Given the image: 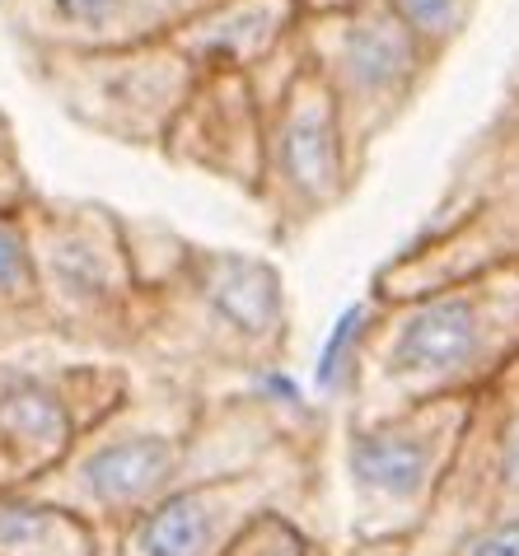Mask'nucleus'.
Segmentation results:
<instances>
[{
  "label": "nucleus",
  "mask_w": 519,
  "mask_h": 556,
  "mask_svg": "<svg viewBox=\"0 0 519 556\" xmlns=\"http://www.w3.org/2000/svg\"><path fill=\"white\" fill-rule=\"evenodd\" d=\"M28 71L75 127L155 150L197 85V66L174 38L113 52H28Z\"/></svg>",
  "instance_id": "1"
},
{
  "label": "nucleus",
  "mask_w": 519,
  "mask_h": 556,
  "mask_svg": "<svg viewBox=\"0 0 519 556\" xmlns=\"http://www.w3.org/2000/svg\"><path fill=\"white\" fill-rule=\"evenodd\" d=\"M28 239L38 257L42 304L61 308L71 323L117 318L131 300V253L122 225L103 206H24Z\"/></svg>",
  "instance_id": "2"
},
{
  "label": "nucleus",
  "mask_w": 519,
  "mask_h": 556,
  "mask_svg": "<svg viewBox=\"0 0 519 556\" xmlns=\"http://www.w3.org/2000/svg\"><path fill=\"white\" fill-rule=\"evenodd\" d=\"M216 0H0L28 52H113L164 42Z\"/></svg>",
  "instance_id": "3"
},
{
  "label": "nucleus",
  "mask_w": 519,
  "mask_h": 556,
  "mask_svg": "<svg viewBox=\"0 0 519 556\" xmlns=\"http://www.w3.org/2000/svg\"><path fill=\"white\" fill-rule=\"evenodd\" d=\"M71 375H0V482H28L56 468L85 430L80 403H71Z\"/></svg>",
  "instance_id": "4"
},
{
  "label": "nucleus",
  "mask_w": 519,
  "mask_h": 556,
  "mask_svg": "<svg viewBox=\"0 0 519 556\" xmlns=\"http://www.w3.org/2000/svg\"><path fill=\"white\" fill-rule=\"evenodd\" d=\"M178 458L182 450L169 430H127L80 458V491L113 515H145L169 496Z\"/></svg>",
  "instance_id": "5"
},
{
  "label": "nucleus",
  "mask_w": 519,
  "mask_h": 556,
  "mask_svg": "<svg viewBox=\"0 0 519 556\" xmlns=\"http://www.w3.org/2000/svg\"><path fill=\"white\" fill-rule=\"evenodd\" d=\"M281 34V0H216L174 42L197 71H249Z\"/></svg>",
  "instance_id": "6"
},
{
  "label": "nucleus",
  "mask_w": 519,
  "mask_h": 556,
  "mask_svg": "<svg viewBox=\"0 0 519 556\" xmlns=\"http://www.w3.org/2000/svg\"><path fill=\"white\" fill-rule=\"evenodd\" d=\"M271 154H277V174L300 197H309V202H318V197H328L338 188L342 131H338V113H332L328 94H318V89H295V103L281 113Z\"/></svg>",
  "instance_id": "7"
},
{
  "label": "nucleus",
  "mask_w": 519,
  "mask_h": 556,
  "mask_svg": "<svg viewBox=\"0 0 519 556\" xmlns=\"http://www.w3.org/2000/svg\"><path fill=\"white\" fill-rule=\"evenodd\" d=\"M211 314L243 337H267L281 323V281L267 262L239 253H192L182 257Z\"/></svg>",
  "instance_id": "8"
},
{
  "label": "nucleus",
  "mask_w": 519,
  "mask_h": 556,
  "mask_svg": "<svg viewBox=\"0 0 519 556\" xmlns=\"http://www.w3.org/2000/svg\"><path fill=\"white\" fill-rule=\"evenodd\" d=\"M482 351V314L468 295H440L403 323L393 342L398 375H454Z\"/></svg>",
  "instance_id": "9"
},
{
  "label": "nucleus",
  "mask_w": 519,
  "mask_h": 556,
  "mask_svg": "<svg viewBox=\"0 0 519 556\" xmlns=\"http://www.w3.org/2000/svg\"><path fill=\"white\" fill-rule=\"evenodd\" d=\"M417 61V34L393 10L365 14V20L342 28L338 75L356 99H384L398 94Z\"/></svg>",
  "instance_id": "10"
},
{
  "label": "nucleus",
  "mask_w": 519,
  "mask_h": 556,
  "mask_svg": "<svg viewBox=\"0 0 519 556\" xmlns=\"http://www.w3.org/2000/svg\"><path fill=\"white\" fill-rule=\"evenodd\" d=\"M220 523V486H188L150 505L131 538V556H206Z\"/></svg>",
  "instance_id": "11"
},
{
  "label": "nucleus",
  "mask_w": 519,
  "mask_h": 556,
  "mask_svg": "<svg viewBox=\"0 0 519 556\" xmlns=\"http://www.w3.org/2000/svg\"><path fill=\"white\" fill-rule=\"evenodd\" d=\"M351 472L365 491H379V496L407 501L426 486V472H431V450L412 435H393V430H370V435H356L351 444Z\"/></svg>",
  "instance_id": "12"
},
{
  "label": "nucleus",
  "mask_w": 519,
  "mask_h": 556,
  "mask_svg": "<svg viewBox=\"0 0 519 556\" xmlns=\"http://www.w3.org/2000/svg\"><path fill=\"white\" fill-rule=\"evenodd\" d=\"M0 556H89L85 523L56 505L0 501Z\"/></svg>",
  "instance_id": "13"
},
{
  "label": "nucleus",
  "mask_w": 519,
  "mask_h": 556,
  "mask_svg": "<svg viewBox=\"0 0 519 556\" xmlns=\"http://www.w3.org/2000/svg\"><path fill=\"white\" fill-rule=\"evenodd\" d=\"M24 308H42L34 239L24 211H0V314H24Z\"/></svg>",
  "instance_id": "14"
},
{
  "label": "nucleus",
  "mask_w": 519,
  "mask_h": 556,
  "mask_svg": "<svg viewBox=\"0 0 519 556\" xmlns=\"http://www.w3.org/2000/svg\"><path fill=\"white\" fill-rule=\"evenodd\" d=\"M389 10L412 28L417 38H450L459 28L464 0H389Z\"/></svg>",
  "instance_id": "15"
},
{
  "label": "nucleus",
  "mask_w": 519,
  "mask_h": 556,
  "mask_svg": "<svg viewBox=\"0 0 519 556\" xmlns=\"http://www.w3.org/2000/svg\"><path fill=\"white\" fill-rule=\"evenodd\" d=\"M360 328H365V308H346V314L338 318V328H332L328 346H324V361H318V389H338L342 365H346V351L356 346Z\"/></svg>",
  "instance_id": "16"
},
{
  "label": "nucleus",
  "mask_w": 519,
  "mask_h": 556,
  "mask_svg": "<svg viewBox=\"0 0 519 556\" xmlns=\"http://www.w3.org/2000/svg\"><path fill=\"white\" fill-rule=\"evenodd\" d=\"M34 197H28V182L20 174V154H14V136L10 122L0 117V211H24Z\"/></svg>",
  "instance_id": "17"
},
{
  "label": "nucleus",
  "mask_w": 519,
  "mask_h": 556,
  "mask_svg": "<svg viewBox=\"0 0 519 556\" xmlns=\"http://www.w3.org/2000/svg\"><path fill=\"white\" fill-rule=\"evenodd\" d=\"M472 556H519V519H506L496 529H486L478 543H472Z\"/></svg>",
  "instance_id": "18"
},
{
  "label": "nucleus",
  "mask_w": 519,
  "mask_h": 556,
  "mask_svg": "<svg viewBox=\"0 0 519 556\" xmlns=\"http://www.w3.org/2000/svg\"><path fill=\"white\" fill-rule=\"evenodd\" d=\"M506 482L519 491V435L510 440V450H506Z\"/></svg>",
  "instance_id": "19"
}]
</instances>
